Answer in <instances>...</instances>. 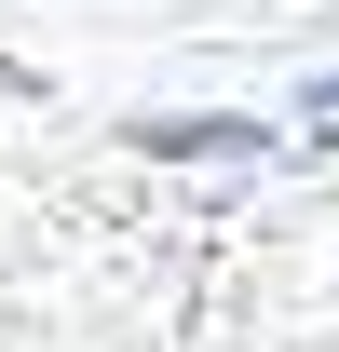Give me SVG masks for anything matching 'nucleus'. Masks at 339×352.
<instances>
[{
	"label": "nucleus",
	"mask_w": 339,
	"mask_h": 352,
	"mask_svg": "<svg viewBox=\"0 0 339 352\" xmlns=\"http://www.w3.org/2000/svg\"><path fill=\"white\" fill-rule=\"evenodd\" d=\"M0 352H339V149L0 68Z\"/></svg>",
	"instance_id": "obj_1"
}]
</instances>
